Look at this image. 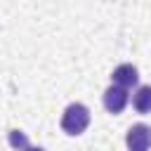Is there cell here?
Instances as JSON below:
<instances>
[{
	"instance_id": "obj_1",
	"label": "cell",
	"mask_w": 151,
	"mask_h": 151,
	"mask_svg": "<svg viewBox=\"0 0 151 151\" xmlns=\"http://www.w3.org/2000/svg\"><path fill=\"white\" fill-rule=\"evenodd\" d=\"M87 125H90V109L85 104L73 101V104H68L64 109V113H61V130L66 134H71V137L83 134L87 130Z\"/></svg>"
},
{
	"instance_id": "obj_2",
	"label": "cell",
	"mask_w": 151,
	"mask_h": 151,
	"mask_svg": "<svg viewBox=\"0 0 151 151\" xmlns=\"http://www.w3.org/2000/svg\"><path fill=\"white\" fill-rule=\"evenodd\" d=\"M127 151H149L151 149V127L146 123H137L125 134Z\"/></svg>"
},
{
	"instance_id": "obj_3",
	"label": "cell",
	"mask_w": 151,
	"mask_h": 151,
	"mask_svg": "<svg viewBox=\"0 0 151 151\" xmlns=\"http://www.w3.org/2000/svg\"><path fill=\"white\" fill-rule=\"evenodd\" d=\"M127 99H130V94H127V90L120 87V85L106 87V92H104V97H101L104 109H106L109 113H113V116H118V113L127 106Z\"/></svg>"
},
{
	"instance_id": "obj_4",
	"label": "cell",
	"mask_w": 151,
	"mask_h": 151,
	"mask_svg": "<svg viewBox=\"0 0 151 151\" xmlns=\"http://www.w3.org/2000/svg\"><path fill=\"white\" fill-rule=\"evenodd\" d=\"M111 80H113V85H120V87L127 90V87H134V85L139 83V71H137L132 64H120V66L113 68Z\"/></svg>"
},
{
	"instance_id": "obj_5",
	"label": "cell",
	"mask_w": 151,
	"mask_h": 151,
	"mask_svg": "<svg viewBox=\"0 0 151 151\" xmlns=\"http://www.w3.org/2000/svg\"><path fill=\"white\" fill-rule=\"evenodd\" d=\"M132 106L139 113H151V85L137 87V92L132 94Z\"/></svg>"
},
{
	"instance_id": "obj_6",
	"label": "cell",
	"mask_w": 151,
	"mask_h": 151,
	"mask_svg": "<svg viewBox=\"0 0 151 151\" xmlns=\"http://www.w3.org/2000/svg\"><path fill=\"white\" fill-rule=\"evenodd\" d=\"M9 144L17 151H24V149H28V137L21 130H9Z\"/></svg>"
},
{
	"instance_id": "obj_7",
	"label": "cell",
	"mask_w": 151,
	"mask_h": 151,
	"mask_svg": "<svg viewBox=\"0 0 151 151\" xmlns=\"http://www.w3.org/2000/svg\"><path fill=\"white\" fill-rule=\"evenodd\" d=\"M24 151H45L42 146H28V149H24Z\"/></svg>"
}]
</instances>
